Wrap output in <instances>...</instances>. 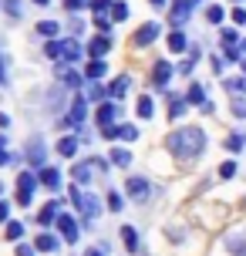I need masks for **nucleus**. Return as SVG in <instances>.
I'll return each instance as SVG.
<instances>
[{
    "label": "nucleus",
    "mask_w": 246,
    "mask_h": 256,
    "mask_svg": "<svg viewBox=\"0 0 246 256\" xmlns=\"http://www.w3.org/2000/svg\"><path fill=\"white\" fill-rule=\"evenodd\" d=\"M166 145H168V152L176 155V158L192 162V158H199V155L206 152V132L196 128V125H186V128H179V132H172Z\"/></svg>",
    "instance_id": "1"
},
{
    "label": "nucleus",
    "mask_w": 246,
    "mask_h": 256,
    "mask_svg": "<svg viewBox=\"0 0 246 256\" xmlns=\"http://www.w3.org/2000/svg\"><path fill=\"white\" fill-rule=\"evenodd\" d=\"M71 202L78 206V212L84 216V222H88V226H91V219L102 212V202H98V199H94L91 192H81L78 186H71Z\"/></svg>",
    "instance_id": "2"
},
{
    "label": "nucleus",
    "mask_w": 246,
    "mask_h": 256,
    "mask_svg": "<svg viewBox=\"0 0 246 256\" xmlns=\"http://www.w3.org/2000/svg\"><path fill=\"white\" fill-rule=\"evenodd\" d=\"M38 176L30 172V168H24L20 176H17V206H30V199H34V189H38Z\"/></svg>",
    "instance_id": "3"
},
{
    "label": "nucleus",
    "mask_w": 246,
    "mask_h": 256,
    "mask_svg": "<svg viewBox=\"0 0 246 256\" xmlns=\"http://www.w3.org/2000/svg\"><path fill=\"white\" fill-rule=\"evenodd\" d=\"M125 192H128L135 202H145V199H148V192H152V186H148V179H142V176H128Z\"/></svg>",
    "instance_id": "4"
},
{
    "label": "nucleus",
    "mask_w": 246,
    "mask_h": 256,
    "mask_svg": "<svg viewBox=\"0 0 246 256\" xmlns=\"http://www.w3.org/2000/svg\"><path fill=\"white\" fill-rule=\"evenodd\" d=\"M158 34H162V27H158L156 20H148V24H142L138 30H135V38H132V44H135V48H148V44H152V40H156Z\"/></svg>",
    "instance_id": "5"
},
{
    "label": "nucleus",
    "mask_w": 246,
    "mask_h": 256,
    "mask_svg": "<svg viewBox=\"0 0 246 256\" xmlns=\"http://www.w3.org/2000/svg\"><path fill=\"white\" fill-rule=\"evenodd\" d=\"M196 4H202V0H179V4L172 7V24H176V30L182 27V20H189V17H192Z\"/></svg>",
    "instance_id": "6"
},
{
    "label": "nucleus",
    "mask_w": 246,
    "mask_h": 256,
    "mask_svg": "<svg viewBox=\"0 0 246 256\" xmlns=\"http://www.w3.org/2000/svg\"><path fill=\"white\" fill-rule=\"evenodd\" d=\"M58 230H61V236H64L68 243H78V222H74V216L61 212V219H58Z\"/></svg>",
    "instance_id": "7"
},
{
    "label": "nucleus",
    "mask_w": 246,
    "mask_h": 256,
    "mask_svg": "<svg viewBox=\"0 0 246 256\" xmlns=\"http://www.w3.org/2000/svg\"><path fill=\"white\" fill-rule=\"evenodd\" d=\"M38 179H40V186H48L51 192H58V189H61V168L44 166V168H40V176H38Z\"/></svg>",
    "instance_id": "8"
},
{
    "label": "nucleus",
    "mask_w": 246,
    "mask_h": 256,
    "mask_svg": "<svg viewBox=\"0 0 246 256\" xmlns=\"http://www.w3.org/2000/svg\"><path fill=\"white\" fill-rule=\"evenodd\" d=\"M94 115H98V125H102V128H112V125H115V115H118V104L115 102H104V104H98Z\"/></svg>",
    "instance_id": "9"
},
{
    "label": "nucleus",
    "mask_w": 246,
    "mask_h": 256,
    "mask_svg": "<svg viewBox=\"0 0 246 256\" xmlns=\"http://www.w3.org/2000/svg\"><path fill=\"white\" fill-rule=\"evenodd\" d=\"M112 51V38H94L88 44V58L91 61H104V54Z\"/></svg>",
    "instance_id": "10"
},
{
    "label": "nucleus",
    "mask_w": 246,
    "mask_h": 256,
    "mask_svg": "<svg viewBox=\"0 0 246 256\" xmlns=\"http://www.w3.org/2000/svg\"><path fill=\"white\" fill-rule=\"evenodd\" d=\"M88 118V104H84V94H78L74 102H71V115H68V125H81Z\"/></svg>",
    "instance_id": "11"
},
{
    "label": "nucleus",
    "mask_w": 246,
    "mask_h": 256,
    "mask_svg": "<svg viewBox=\"0 0 246 256\" xmlns=\"http://www.w3.org/2000/svg\"><path fill=\"white\" fill-rule=\"evenodd\" d=\"M34 246H38V253H58L61 250V240L54 232H40L38 240H34Z\"/></svg>",
    "instance_id": "12"
},
{
    "label": "nucleus",
    "mask_w": 246,
    "mask_h": 256,
    "mask_svg": "<svg viewBox=\"0 0 246 256\" xmlns=\"http://www.w3.org/2000/svg\"><path fill=\"white\" fill-rule=\"evenodd\" d=\"M58 219H61V202H48L38 212V222H40V226H51V222L58 226Z\"/></svg>",
    "instance_id": "13"
},
{
    "label": "nucleus",
    "mask_w": 246,
    "mask_h": 256,
    "mask_svg": "<svg viewBox=\"0 0 246 256\" xmlns=\"http://www.w3.org/2000/svg\"><path fill=\"white\" fill-rule=\"evenodd\" d=\"M128 84H132V78L128 74H118L112 84H108V98L112 102H118V98H125V91H128Z\"/></svg>",
    "instance_id": "14"
},
{
    "label": "nucleus",
    "mask_w": 246,
    "mask_h": 256,
    "mask_svg": "<svg viewBox=\"0 0 246 256\" xmlns=\"http://www.w3.org/2000/svg\"><path fill=\"white\" fill-rule=\"evenodd\" d=\"M168 78H172V64H168V61H158L156 68H152V81H156L158 88H166Z\"/></svg>",
    "instance_id": "15"
},
{
    "label": "nucleus",
    "mask_w": 246,
    "mask_h": 256,
    "mask_svg": "<svg viewBox=\"0 0 246 256\" xmlns=\"http://www.w3.org/2000/svg\"><path fill=\"white\" fill-rule=\"evenodd\" d=\"M81 58H84V48H81L78 40H74V38L64 40V64H78Z\"/></svg>",
    "instance_id": "16"
},
{
    "label": "nucleus",
    "mask_w": 246,
    "mask_h": 256,
    "mask_svg": "<svg viewBox=\"0 0 246 256\" xmlns=\"http://www.w3.org/2000/svg\"><path fill=\"white\" fill-rule=\"evenodd\" d=\"M58 74H61V81H64L68 88H84V74H78V71H68L64 64H58Z\"/></svg>",
    "instance_id": "17"
},
{
    "label": "nucleus",
    "mask_w": 246,
    "mask_h": 256,
    "mask_svg": "<svg viewBox=\"0 0 246 256\" xmlns=\"http://www.w3.org/2000/svg\"><path fill=\"white\" fill-rule=\"evenodd\" d=\"M226 246L233 256H246V232H230L226 236Z\"/></svg>",
    "instance_id": "18"
},
{
    "label": "nucleus",
    "mask_w": 246,
    "mask_h": 256,
    "mask_svg": "<svg viewBox=\"0 0 246 256\" xmlns=\"http://www.w3.org/2000/svg\"><path fill=\"white\" fill-rule=\"evenodd\" d=\"M168 51L172 54H186L189 51V38H186L182 30H172V34H168Z\"/></svg>",
    "instance_id": "19"
},
{
    "label": "nucleus",
    "mask_w": 246,
    "mask_h": 256,
    "mask_svg": "<svg viewBox=\"0 0 246 256\" xmlns=\"http://www.w3.org/2000/svg\"><path fill=\"white\" fill-rule=\"evenodd\" d=\"M186 108H189L186 94H168V118H182V115H186Z\"/></svg>",
    "instance_id": "20"
},
{
    "label": "nucleus",
    "mask_w": 246,
    "mask_h": 256,
    "mask_svg": "<svg viewBox=\"0 0 246 256\" xmlns=\"http://www.w3.org/2000/svg\"><path fill=\"white\" fill-rule=\"evenodd\" d=\"M186 102H189V104H199V108H202V104L209 102V98H206V88H202V84H196V81H192V84L186 88Z\"/></svg>",
    "instance_id": "21"
},
{
    "label": "nucleus",
    "mask_w": 246,
    "mask_h": 256,
    "mask_svg": "<svg viewBox=\"0 0 246 256\" xmlns=\"http://www.w3.org/2000/svg\"><path fill=\"white\" fill-rule=\"evenodd\" d=\"M27 162L34 168H44V142H30V148H27Z\"/></svg>",
    "instance_id": "22"
},
{
    "label": "nucleus",
    "mask_w": 246,
    "mask_h": 256,
    "mask_svg": "<svg viewBox=\"0 0 246 256\" xmlns=\"http://www.w3.org/2000/svg\"><path fill=\"white\" fill-rule=\"evenodd\" d=\"M104 71H108V61H88V68H84V78H88V81H102Z\"/></svg>",
    "instance_id": "23"
},
{
    "label": "nucleus",
    "mask_w": 246,
    "mask_h": 256,
    "mask_svg": "<svg viewBox=\"0 0 246 256\" xmlns=\"http://www.w3.org/2000/svg\"><path fill=\"white\" fill-rule=\"evenodd\" d=\"M91 168H94L91 162H81V166L71 168V176H74V186H88V182H91Z\"/></svg>",
    "instance_id": "24"
},
{
    "label": "nucleus",
    "mask_w": 246,
    "mask_h": 256,
    "mask_svg": "<svg viewBox=\"0 0 246 256\" xmlns=\"http://www.w3.org/2000/svg\"><path fill=\"white\" fill-rule=\"evenodd\" d=\"M44 54H48L51 61L64 64V40H48V44H44Z\"/></svg>",
    "instance_id": "25"
},
{
    "label": "nucleus",
    "mask_w": 246,
    "mask_h": 256,
    "mask_svg": "<svg viewBox=\"0 0 246 256\" xmlns=\"http://www.w3.org/2000/svg\"><path fill=\"white\" fill-rule=\"evenodd\" d=\"M58 152L64 155V158H74V152H78V138H74V135L61 138V142H58Z\"/></svg>",
    "instance_id": "26"
},
{
    "label": "nucleus",
    "mask_w": 246,
    "mask_h": 256,
    "mask_svg": "<svg viewBox=\"0 0 246 256\" xmlns=\"http://www.w3.org/2000/svg\"><path fill=\"white\" fill-rule=\"evenodd\" d=\"M122 240H125V250L128 253H138V232L132 230V226H122Z\"/></svg>",
    "instance_id": "27"
},
{
    "label": "nucleus",
    "mask_w": 246,
    "mask_h": 256,
    "mask_svg": "<svg viewBox=\"0 0 246 256\" xmlns=\"http://www.w3.org/2000/svg\"><path fill=\"white\" fill-rule=\"evenodd\" d=\"M108 162H115V166H132V152L128 148H112V155H108Z\"/></svg>",
    "instance_id": "28"
},
{
    "label": "nucleus",
    "mask_w": 246,
    "mask_h": 256,
    "mask_svg": "<svg viewBox=\"0 0 246 256\" xmlns=\"http://www.w3.org/2000/svg\"><path fill=\"white\" fill-rule=\"evenodd\" d=\"M112 7H115V0H91L94 17H108V14H112Z\"/></svg>",
    "instance_id": "29"
},
{
    "label": "nucleus",
    "mask_w": 246,
    "mask_h": 256,
    "mask_svg": "<svg viewBox=\"0 0 246 256\" xmlns=\"http://www.w3.org/2000/svg\"><path fill=\"white\" fill-rule=\"evenodd\" d=\"M138 115H142V118H152V115H156V102H152L148 94H142V98H138Z\"/></svg>",
    "instance_id": "30"
},
{
    "label": "nucleus",
    "mask_w": 246,
    "mask_h": 256,
    "mask_svg": "<svg viewBox=\"0 0 246 256\" xmlns=\"http://www.w3.org/2000/svg\"><path fill=\"white\" fill-rule=\"evenodd\" d=\"M58 30H61V27L54 24V20H40V24H38V34H40V38H48V40H54Z\"/></svg>",
    "instance_id": "31"
},
{
    "label": "nucleus",
    "mask_w": 246,
    "mask_h": 256,
    "mask_svg": "<svg viewBox=\"0 0 246 256\" xmlns=\"http://www.w3.org/2000/svg\"><path fill=\"white\" fill-rule=\"evenodd\" d=\"M104 98H108V88H104V84H91V88H88V102L104 104Z\"/></svg>",
    "instance_id": "32"
},
{
    "label": "nucleus",
    "mask_w": 246,
    "mask_h": 256,
    "mask_svg": "<svg viewBox=\"0 0 246 256\" xmlns=\"http://www.w3.org/2000/svg\"><path fill=\"white\" fill-rule=\"evenodd\" d=\"M125 17H128V4H125V0H115V7H112V20L122 24Z\"/></svg>",
    "instance_id": "33"
},
{
    "label": "nucleus",
    "mask_w": 246,
    "mask_h": 256,
    "mask_svg": "<svg viewBox=\"0 0 246 256\" xmlns=\"http://www.w3.org/2000/svg\"><path fill=\"white\" fill-rule=\"evenodd\" d=\"M222 84H226L230 91H240V94H246V78H226Z\"/></svg>",
    "instance_id": "34"
},
{
    "label": "nucleus",
    "mask_w": 246,
    "mask_h": 256,
    "mask_svg": "<svg viewBox=\"0 0 246 256\" xmlns=\"http://www.w3.org/2000/svg\"><path fill=\"white\" fill-rule=\"evenodd\" d=\"M222 58H226L230 64H243V48H226V51H222Z\"/></svg>",
    "instance_id": "35"
},
{
    "label": "nucleus",
    "mask_w": 246,
    "mask_h": 256,
    "mask_svg": "<svg viewBox=\"0 0 246 256\" xmlns=\"http://www.w3.org/2000/svg\"><path fill=\"white\" fill-rule=\"evenodd\" d=\"M122 206H125L122 192H108V209H112V212H122Z\"/></svg>",
    "instance_id": "36"
},
{
    "label": "nucleus",
    "mask_w": 246,
    "mask_h": 256,
    "mask_svg": "<svg viewBox=\"0 0 246 256\" xmlns=\"http://www.w3.org/2000/svg\"><path fill=\"white\" fill-rule=\"evenodd\" d=\"M206 17H209V24H222V17H226V14H222V7L212 4V7H206Z\"/></svg>",
    "instance_id": "37"
},
{
    "label": "nucleus",
    "mask_w": 246,
    "mask_h": 256,
    "mask_svg": "<svg viewBox=\"0 0 246 256\" xmlns=\"http://www.w3.org/2000/svg\"><path fill=\"white\" fill-rule=\"evenodd\" d=\"M24 236V222H7V240H20Z\"/></svg>",
    "instance_id": "38"
},
{
    "label": "nucleus",
    "mask_w": 246,
    "mask_h": 256,
    "mask_svg": "<svg viewBox=\"0 0 246 256\" xmlns=\"http://www.w3.org/2000/svg\"><path fill=\"white\" fill-rule=\"evenodd\" d=\"M243 145H246V138H240V135H230L226 138V148L230 152H243Z\"/></svg>",
    "instance_id": "39"
},
{
    "label": "nucleus",
    "mask_w": 246,
    "mask_h": 256,
    "mask_svg": "<svg viewBox=\"0 0 246 256\" xmlns=\"http://www.w3.org/2000/svg\"><path fill=\"white\" fill-rule=\"evenodd\" d=\"M192 68H196V51L186 58V61H179V74H192Z\"/></svg>",
    "instance_id": "40"
},
{
    "label": "nucleus",
    "mask_w": 246,
    "mask_h": 256,
    "mask_svg": "<svg viewBox=\"0 0 246 256\" xmlns=\"http://www.w3.org/2000/svg\"><path fill=\"white\" fill-rule=\"evenodd\" d=\"M118 128H122V138H125V142L138 138V128H135V125H118Z\"/></svg>",
    "instance_id": "41"
},
{
    "label": "nucleus",
    "mask_w": 246,
    "mask_h": 256,
    "mask_svg": "<svg viewBox=\"0 0 246 256\" xmlns=\"http://www.w3.org/2000/svg\"><path fill=\"white\" fill-rule=\"evenodd\" d=\"M64 7L71 14H78V10H84V7H91V4H88V0H64Z\"/></svg>",
    "instance_id": "42"
},
{
    "label": "nucleus",
    "mask_w": 246,
    "mask_h": 256,
    "mask_svg": "<svg viewBox=\"0 0 246 256\" xmlns=\"http://www.w3.org/2000/svg\"><path fill=\"white\" fill-rule=\"evenodd\" d=\"M4 10L10 17H20V0H4Z\"/></svg>",
    "instance_id": "43"
},
{
    "label": "nucleus",
    "mask_w": 246,
    "mask_h": 256,
    "mask_svg": "<svg viewBox=\"0 0 246 256\" xmlns=\"http://www.w3.org/2000/svg\"><path fill=\"white\" fill-rule=\"evenodd\" d=\"M94 27H98L102 34H108V30H112V14H108V17H94Z\"/></svg>",
    "instance_id": "44"
},
{
    "label": "nucleus",
    "mask_w": 246,
    "mask_h": 256,
    "mask_svg": "<svg viewBox=\"0 0 246 256\" xmlns=\"http://www.w3.org/2000/svg\"><path fill=\"white\" fill-rule=\"evenodd\" d=\"M220 176H222V179H233V176H236V162H222Z\"/></svg>",
    "instance_id": "45"
},
{
    "label": "nucleus",
    "mask_w": 246,
    "mask_h": 256,
    "mask_svg": "<svg viewBox=\"0 0 246 256\" xmlns=\"http://www.w3.org/2000/svg\"><path fill=\"white\" fill-rule=\"evenodd\" d=\"M233 115L236 118H246V102H243V98H233Z\"/></svg>",
    "instance_id": "46"
},
{
    "label": "nucleus",
    "mask_w": 246,
    "mask_h": 256,
    "mask_svg": "<svg viewBox=\"0 0 246 256\" xmlns=\"http://www.w3.org/2000/svg\"><path fill=\"white\" fill-rule=\"evenodd\" d=\"M34 253H38V246H27V243L17 246V256H34Z\"/></svg>",
    "instance_id": "47"
},
{
    "label": "nucleus",
    "mask_w": 246,
    "mask_h": 256,
    "mask_svg": "<svg viewBox=\"0 0 246 256\" xmlns=\"http://www.w3.org/2000/svg\"><path fill=\"white\" fill-rule=\"evenodd\" d=\"M233 24H246V10L243 7H233Z\"/></svg>",
    "instance_id": "48"
},
{
    "label": "nucleus",
    "mask_w": 246,
    "mask_h": 256,
    "mask_svg": "<svg viewBox=\"0 0 246 256\" xmlns=\"http://www.w3.org/2000/svg\"><path fill=\"white\" fill-rule=\"evenodd\" d=\"M222 64H226L222 58H212V61H209V68H212V74H220V71H222Z\"/></svg>",
    "instance_id": "49"
},
{
    "label": "nucleus",
    "mask_w": 246,
    "mask_h": 256,
    "mask_svg": "<svg viewBox=\"0 0 246 256\" xmlns=\"http://www.w3.org/2000/svg\"><path fill=\"white\" fill-rule=\"evenodd\" d=\"M84 256H108V246H94V250H88Z\"/></svg>",
    "instance_id": "50"
},
{
    "label": "nucleus",
    "mask_w": 246,
    "mask_h": 256,
    "mask_svg": "<svg viewBox=\"0 0 246 256\" xmlns=\"http://www.w3.org/2000/svg\"><path fill=\"white\" fill-rule=\"evenodd\" d=\"M7 216H10V206L0 202V222H7Z\"/></svg>",
    "instance_id": "51"
},
{
    "label": "nucleus",
    "mask_w": 246,
    "mask_h": 256,
    "mask_svg": "<svg viewBox=\"0 0 246 256\" xmlns=\"http://www.w3.org/2000/svg\"><path fill=\"white\" fill-rule=\"evenodd\" d=\"M7 162H10V155H7V148L0 145V166H7Z\"/></svg>",
    "instance_id": "52"
},
{
    "label": "nucleus",
    "mask_w": 246,
    "mask_h": 256,
    "mask_svg": "<svg viewBox=\"0 0 246 256\" xmlns=\"http://www.w3.org/2000/svg\"><path fill=\"white\" fill-rule=\"evenodd\" d=\"M7 84V68H4V61H0V88Z\"/></svg>",
    "instance_id": "53"
},
{
    "label": "nucleus",
    "mask_w": 246,
    "mask_h": 256,
    "mask_svg": "<svg viewBox=\"0 0 246 256\" xmlns=\"http://www.w3.org/2000/svg\"><path fill=\"white\" fill-rule=\"evenodd\" d=\"M7 125H10V118H7L4 112H0V128H7Z\"/></svg>",
    "instance_id": "54"
},
{
    "label": "nucleus",
    "mask_w": 246,
    "mask_h": 256,
    "mask_svg": "<svg viewBox=\"0 0 246 256\" xmlns=\"http://www.w3.org/2000/svg\"><path fill=\"white\" fill-rule=\"evenodd\" d=\"M148 4H152V7H166V0H148Z\"/></svg>",
    "instance_id": "55"
},
{
    "label": "nucleus",
    "mask_w": 246,
    "mask_h": 256,
    "mask_svg": "<svg viewBox=\"0 0 246 256\" xmlns=\"http://www.w3.org/2000/svg\"><path fill=\"white\" fill-rule=\"evenodd\" d=\"M30 4H38V7H48V4H51V0H30Z\"/></svg>",
    "instance_id": "56"
},
{
    "label": "nucleus",
    "mask_w": 246,
    "mask_h": 256,
    "mask_svg": "<svg viewBox=\"0 0 246 256\" xmlns=\"http://www.w3.org/2000/svg\"><path fill=\"white\" fill-rule=\"evenodd\" d=\"M240 48H243V54H246V40H243V44H240Z\"/></svg>",
    "instance_id": "57"
},
{
    "label": "nucleus",
    "mask_w": 246,
    "mask_h": 256,
    "mask_svg": "<svg viewBox=\"0 0 246 256\" xmlns=\"http://www.w3.org/2000/svg\"><path fill=\"white\" fill-rule=\"evenodd\" d=\"M243 74H246V58H243Z\"/></svg>",
    "instance_id": "58"
},
{
    "label": "nucleus",
    "mask_w": 246,
    "mask_h": 256,
    "mask_svg": "<svg viewBox=\"0 0 246 256\" xmlns=\"http://www.w3.org/2000/svg\"><path fill=\"white\" fill-rule=\"evenodd\" d=\"M0 196H4V182H0Z\"/></svg>",
    "instance_id": "59"
}]
</instances>
